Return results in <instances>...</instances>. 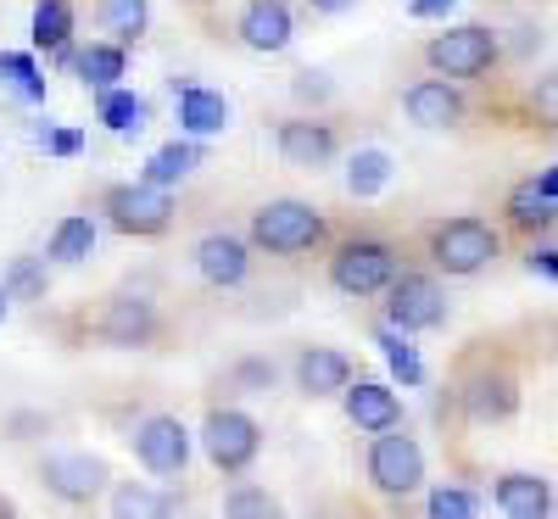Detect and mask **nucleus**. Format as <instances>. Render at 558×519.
Listing matches in <instances>:
<instances>
[{"instance_id": "21", "label": "nucleus", "mask_w": 558, "mask_h": 519, "mask_svg": "<svg viewBox=\"0 0 558 519\" xmlns=\"http://www.w3.org/2000/svg\"><path fill=\"white\" fill-rule=\"evenodd\" d=\"M196 168H202V140H196V134H184V140H168V146H157V152L146 157V173H140V179L168 184V191H173V184H179V179H191Z\"/></svg>"}, {"instance_id": "32", "label": "nucleus", "mask_w": 558, "mask_h": 519, "mask_svg": "<svg viewBox=\"0 0 558 519\" xmlns=\"http://www.w3.org/2000/svg\"><path fill=\"white\" fill-rule=\"evenodd\" d=\"M179 508V497H151L146 486H118L112 492V514H173Z\"/></svg>"}, {"instance_id": "28", "label": "nucleus", "mask_w": 558, "mask_h": 519, "mask_svg": "<svg viewBox=\"0 0 558 519\" xmlns=\"http://www.w3.org/2000/svg\"><path fill=\"white\" fill-rule=\"evenodd\" d=\"M380 352H386V363H391V374H397V381L413 391V386H425V363H418V352L408 347V329H397V324H386L380 329Z\"/></svg>"}, {"instance_id": "19", "label": "nucleus", "mask_w": 558, "mask_h": 519, "mask_svg": "<svg viewBox=\"0 0 558 519\" xmlns=\"http://www.w3.org/2000/svg\"><path fill=\"white\" fill-rule=\"evenodd\" d=\"M173 89H179V129L184 134L207 140V134L229 129V101L218 96V89H207V84H173Z\"/></svg>"}, {"instance_id": "33", "label": "nucleus", "mask_w": 558, "mask_h": 519, "mask_svg": "<svg viewBox=\"0 0 558 519\" xmlns=\"http://www.w3.org/2000/svg\"><path fill=\"white\" fill-rule=\"evenodd\" d=\"M525 107H531V118H536L542 129H558V68H553V73H542V79L531 84Z\"/></svg>"}, {"instance_id": "18", "label": "nucleus", "mask_w": 558, "mask_h": 519, "mask_svg": "<svg viewBox=\"0 0 558 519\" xmlns=\"http://www.w3.org/2000/svg\"><path fill=\"white\" fill-rule=\"evenodd\" d=\"M341 402H347V419L357 424L363 436H375V431H391V424H402V397H397L391 386H380V381H357V386H347V391H341Z\"/></svg>"}, {"instance_id": "3", "label": "nucleus", "mask_w": 558, "mask_h": 519, "mask_svg": "<svg viewBox=\"0 0 558 519\" xmlns=\"http://www.w3.org/2000/svg\"><path fill=\"white\" fill-rule=\"evenodd\" d=\"M363 469H368V486L380 497H413L425 486V447H418L402 424H391V431H375Z\"/></svg>"}, {"instance_id": "8", "label": "nucleus", "mask_w": 558, "mask_h": 519, "mask_svg": "<svg viewBox=\"0 0 558 519\" xmlns=\"http://www.w3.org/2000/svg\"><path fill=\"white\" fill-rule=\"evenodd\" d=\"M386 324L397 329H441L447 324V297H441V279L436 274H418V268H402L391 286H386Z\"/></svg>"}, {"instance_id": "10", "label": "nucleus", "mask_w": 558, "mask_h": 519, "mask_svg": "<svg viewBox=\"0 0 558 519\" xmlns=\"http://www.w3.org/2000/svg\"><path fill=\"white\" fill-rule=\"evenodd\" d=\"M96 336L107 347H151L162 336V313L151 297H112L96 318Z\"/></svg>"}, {"instance_id": "13", "label": "nucleus", "mask_w": 558, "mask_h": 519, "mask_svg": "<svg viewBox=\"0 0 558 519\" xmlns=\"http://www.w3.org/2000/svg\"><path fill=\"white\" fill-rule=\"evenodd\" d=\"M402 112L413 129H458L463 123V96H458V79H418L408 84L402 96Z\"/></svg>"}, {"instance_id": "7", "label": "nucleus", "mask_w": 558, "mask_h": 519, "mask_svg": "<svg viewBox=\"0 0 558 519\" xmlns=\"http://www.w3.org/2000/svg\"><path fill=\"white\" fill-rule=\"evenodd\" d=\"M202 452L213 458V469H223V475H241V469H252V458L263 452V424L241 408H213L207 424H202Z\"/></svg>"}, {"instance_id": "22", "label": "nucleus", "mask_w": 558, "mask_h": 519, "mask_svg": "<svg viewBox=\"0 0 558 519\" xmlns=\"http://www.w3.org/2000/svg\"><path fill=\"white\" fill-rule=\"evenodd\" d=\"M502 213H508V224L525 229V234H542V229H553V224H558V202L542 191L536 179L514 184V191H508V202H502Z\"/></svg>"}, {"instance_id": "14", "label": "nucleus", "mask_w": 558, "mask_h": 519, "mask_svg": "<svg viewBox=\"0 0 558 519\" xmlns=\"http://www.w3.org/2000/svg\"><path fill=\"white\" fill-rule=\"evenodd\" d=\"M274 146H279V157H286L291 168H324V162H336L341 140H336V129L324 118H286L279 134H274Z\"/></svg>"}, {"instance_id": "45", "label": "nucleus", "mask_w": 558, "mask_h": 519, "mask_svg": "<svg viewBox=\"0 0 558 519\" xmlns=\"http://www.w3.org/2000/svg\"><path fill=\"white\" fill-rule=\"evenodd\" d=\"M191 7H207V0H191Z\"/></svg>"}, {"instance_id": "39", "label": "nucleus", "mask_w": 558, "mask_h": 519, "mask_svg": "<svg viewBox=\"0 0 558 519\" xmlns=\"http://www.w3.org/2000/svg\"><path fill=\"white\" fill-rule=\"evenodd\" d=\"M235 381H241V386L268 391V386H274V363H241V369H235Z\"/></svg>"}, {"instance_id": "36", "label": "nucleus", "mask_w": 558, "mask_h": 519, "mask_svg": "<svg viewBox=\"0 0 558 519\" xmlns=\"http://www.w3.org/2000/svg\"><path fill=\"white\" fill-rule=\"evenodd\" d=\"M291 89H296V101H330V79L313 73V68H307V73H296V84H291Z\"/></svg>"}, {"instance_id": "43", "label": "nucleus", "mask_w": 558, "mask_h": 519, "mask_svg": "<svg viewBox=\"0 0 558 519\" xmlns=\"http://www.w3.org/2000/svg\"><path fill=\"white\" fill-rule=\"evenodd\" d=\"M7 307H12V291H7V286H0V318H7Z\"/></svg>"}, {"instance_id": "24", "label": "nucleus", "mask_w": 558, "mask_h": 519, "mask_svg": "<svg viewBox=\"0 0 558 519\" xmlns=\"http://www.w3.org/2000/svg\"><path fill=\"white\" fill-rule=\"evenodd\" d=\"M73 68H78V79H84L89 89H112V84L123 79V68H129L123 39H96V45H84Z\"/></svg>"}, {"instance_id": "26", "label": "nucleus", "mask_w": 558, "mask_h": 519, "mask_svg": "<svg viewBox=\"0 0 558 519\" xmlns=\"http://www.w3.org/2000/svg\"><path fill=\"white\" fill-rule=\"evenodd\" d=\"M28 34L39 51H62V45H73V7L68 0H39L34 17H28Z\"/></svg>"}, {"instance_id": "1", "label": "nucleus", "mask_w": 558, "mask_h": 519, "mask_svg": "<svg viewBox=\"0 0 558 519\" xmlns=\"http://www.w3.org/2000/svg\"><path fill=\"white\" fill-rule=\"evenodd\" d=\"M324 213L313 202H296V196H279V202H263L252 213V246L268 252V257H302L313 246H324Z\"/></svg>"}, {"instance_id": "15", "label": "nucleus", "mask_w": 558, "mask_h": 519, "mask_svg": "<svg viewBox=\"0 0 558 519\" xmlns=\"http://www.w3.org/2000/svg\"><path fill=\"white\" fill-rule=\"evenodd\" d=\"M191 257H196V274L207 279V286H218V291L241 286V279H246V268H252V246L241 241V234H229V229H213V234H202Z\"/></svg>"}, {"instance_id": "34", "label": "nucleus", "mask_w": 558, "mask_h": 519, "mask_svg": "<svg viewBox=\"0 0 558 519\" xmlns=\"http://www.w3.org/2000/svg\"><path fill=\"white\" fill-rule=\"evenodd\" d=\"M425 508H430L436 519H470L481 503H475V492H463V486H436V492L425 497Z\"/></svg>"}, {"instance_id": "6", "label": "nucleus", "mask_w": 558, "mask_h": 519, "mask_svg": "<svg viewBox=\"0 0 558 519\" xmlns=\"http://www.w3.org/2000/svg\"><path fill=\"white\" fill-rule=\"evenodd\" d=\"M101 213L112 218L118 234H134V241H151L173 224V196L168 184H151V179H134V184H112Z\"/></svg>"}, {"instance_id": "20", "label": "nucleus", "mask_w": 558, "mask_h": 519, "mask_svg": "<svg viewBox=\"0 0 558 519\" xmlns=\"http://www.w3.org/2000/svg\"><path fill=\"white\" fill-rule=\"evenodd\" d=\"M497 508L514 514V519H542L553 508V492L542 475H531V469H508V475H497Z\"/></svg>"}, {"instance_id": "37", "label": "nucleus", "mask_w": 558, "mask_h": 519, "mask_svg": "<svg viewBox=\"0 0 558 519\" xmlns=\"http://www.w3.org/2000/svg\"><path fill=\"white\" fill-rule=\"evenodd\" d=\"M45 152H51V157H78L84 152V134L78 129H51V134H45Z\"/></svg>"}, {"instance_id": "31", "label": "nucleus", "mask_w": 558, "mask_h": 519, "mask_svg": "<svg viewBox=\"0 0 558 519\" xmlns=\"http://www.w3.org/2000/svg\"><path fill=\"white\" fill-rule=\"evenodd\" d=\"M0 286L12 291V302H45V268L34 263V257H17L12 268H7V279Z\"/></svg>"}, {"instance_id": "17", "label": "nucleus", "mask_w": 558, "mask_h": 519, "mask_svg": "<svg viewBox=\"0 0 558 519\" xmlns=\"http://www.w3.org/2000/svg\"><path fill=\"white\" fill-rule=\"evenodd\" d=\"M520 408V386L508 369H481L470 386H463V413H470L475 424H497Z\"/></svg>"}, {"instance_id": "9", "label": "nucleus", "mask_w": 558, "mask_h": 519, "mask_svg": "<svg viewBox=\"0 0 558 519\" xmlns=\"http://www.w3.org/2000/svg\"><path fill=\"white\" fill-rule=\"evenodd\" d=\"M134 458H140V469L173 481V475H184V463H191V431H184L173 413L140 419L134 424Z\"/></svg>"}, {"instance_id": "5", "label": "nucleus", "mask_w": 558, "mask_h": 519, "mask_svg": "<svg viewBox=\"0 0 558 519\" xmlns=\"http://www.w3.org/2000/svg\"><path fill=\"white\" fill-rule=\"evenodd\" d=\"M497 57H502V39H497L486 23H458V28H447V34H436V39L425 45V62H430L441 79H458V84L492 73Z\"/></svg>"}, {"instance_id": "4", "label": "nucleus", "mask_w": 558, "mask_h": 519, "mask_svg": "<svg viewBox=\"0 0 558 519\" xmlns=\"http://www.w3.org/2000/svg\"><path fill=\"white\" fill-rule=\"evenodd\" d=\"M397 274H402L397 268V246H386V241H341L336 257H330V286L341 297H357V302L386 297V286Z\"/></svg>"}, {"instance_id": "40", "label": "nucleus", "mask_w": 558, "mask_h": 519, "mask_svg": "<svg viewBox=\"0 0 558 519\" xmlns=\"http://www.w3.org/2000/svg\"><path fill=\"white\" fill-rule=\"evenodd\" d=\"M458 7V0H408V17H418V23H430V17H447Z\"/></svg>"}, {"instance_id": "25", "label": "nucleus", "mask_w": 558, "mask_h": 519, "mask_svg": "<svg viewBox=\"0 0 558 519\" xmlns=\"http://www.w3.org/2000/svg\"><path fill=\"white\" fill-rule=\"evenodd\" d=\"M386 184H391V157H386L380 146H363V152H352V157H347V191H352L357 202L380 196Z\"/></svg>"}, {"instance_id": "2", "label": "nucleus", "mask_w": 558, "mask_h": 519, "mask_svg": "<svg viewBox=\"0 0 558 519\" xmlns=\"http://www.w3.org/2000/svg\"><path fill=\"white\" fill-rule=\"evenodd\" d=\"M502 252V234L486 218H447L430 229V263L447 279H470Z\"/></svg>"}, {"instance_id": "46", "label": "nucleus", "mask_w": 558, "mask_h": 519, "mask_svg": "<svg viewBox=\"0 0 558 519\" xmlns=\"http://www.w3.org/2000/svg\"><path fill=\"white\" fill-rule=\"evenodd\" d=\"M553 508H558V497H553Z\"/></svg>"}, {"instance_id": "12", "label": "nucleus", "mask_w": 558, "mask_h": 519, "mask_svg": "<svg viewBox=\"0 0 558 519\" xmlns=\"http://www.w3.org/2000/svg\"><path fill=\"white\" fill-rule=\"evenodd\" d=\"M39 481H45V492H57L62 503H89L107 486V463L96 452H51L39 463Z\"/></svg>"}, {"instance_id": "29", "label": "nucleus", "mask_w": 558, "mask_h": 519, "mask_svg": "<svg viewBox=\"0 0 558 519\" xmlns=\"http://www.w3.org/2000/svg\"><path fill=\"white\" fill-rule=\"evenodd\" d=\"M101 28L129 45V39H140L151 28V7L146 0H101Z\"/></svg>"}, {"instance_id": "38", "label": "nucleus", "mask_w": 558, "mask_h": 519, "mask_svg": "<svg viewBox=\"0 0 558 519\" xmlns=\"http://www.w3.org/2000/svg\"><path fill=\"white\" fill-rule=\"evenodd\" d=\"M525 268L558 286V252H553V246H531V252H525Z\"/></svg>"}, {"instance_id": "44", "label": "nucleus", "mask_w": 558, "mask_h": 519, "mask_svg": "<svg viewBox=\"0 0 558 519\" xmlns=\"http://www.w3.org/2000/svg\"><path fill=\"white\" fill-rule=\"evenodd\" d=\"M553 358H558V329H553Z\"/></svg>"}, {"instance_id": "11", "label": "nucleus", "mask_w": 558, "mask_h": 519, "mask_svg": "<svg viewBox=\"0 0 558 519\" xmlns=\"http://www.w3.org/2000/svg\"><path fill=\"white\" fill-rule=\"evenodd\" d=\"M235 34H241L246 51L279 57V51H286V45L296 39V17H291L286 0H246L241 17H235Z\"/></svg>"}, {"instance_id": "23", "label": "nucleus", "mask_w": 558, "mask_h": 519, "mask_svg": "<svg viewBox=\"0 0 558 519\" xmlns=\"http://www.w3.org/2000/svg\"><path fill=\"white\" fill-rule=\"evenodd\" d=\"M96 118H101L112 134H123V140H129V134H140V129H146L151 107L140 101L134 89H118V84H112V89H96Z\"/></svg>"}, {"instance_id": "35", "label": "nucleus", "mask_w": 558, "mask_h": 519, "mask_svg": "<svg viewBox=\"0 0 558 519\" xmlns=\"http://www.w3.org/2000/svg\"><path fill=\"white\" fill-rule=\"evenodd\" d=\"M229 514H274V497L268 492H252V486H241V492H229V503H223Z\"/></svg>"}, {"instance_id": "42", "label": "nucleus", "mask_w": 558, "mask_h": 519, "mask_svg": "<svg viewBox=\"0 0 558 519\" xmlns=\"http://www.w3.org/2000/svg\"><path fill=\"white\" fill-rule=\"evenodd\" d=\"M536 184H542V191L558 202V162H553V168H542V173H536Z\"/></svg>"}, {"instance_id": "41", "label": "nucleus", "mask_w": 558, "mask_h": 519, "mask_svg": "<svg viewBox=\"0 0 558 519\" xmlns=\"http://www.w3.org/2000/svg\"><path fill=\"white\" fill-rule=\"evenodd\" d=\"M307 7H313V12H324V17H341V12H352V7H357V0H307Z\"/></svg>"}, {"instance_id": "27", "label": "nucleus", "mask_w": 558, "mask_h": 519, "mask_svg": "<svg viewBox=\"0 0 558 519\" xmlns=\"http://www.w3.org/2000/svg\"><path fill=\"white\" fill-rule=\"evenodd\" d=\"M89 252H96V224H89L84 213H68V218L51 229V257H57V263H84Z\"/></svg>"}, {"instance_id": "16", "label": "nucleus", "mask_w": 558, "mask_h": 519, "mask_svg": "<svg viewBox=\"0 0 558 519\" xmlns=\"http://www.w3.org/2000/svg\"><path fill=\"white\" fill-rule=\"evenodd\" d=\"M352 386V358L336 347H302L296 352V391L302 397H341Z\"/></svg>"}, {"instance_id": "30", "label": "nucleus", "mask_w": 558, "mask_h": 519, "mask_svg": "<svg viewBox=\"0 0 558 519\" xmlns=\"http://www.w3.org/2000/svg\"><path fill=\"white\" fill-rule=\"evenodd\" d=\"M0 84H12L23 101H45V84L28 51H0Z\"/></svg>"}]
</instances>
